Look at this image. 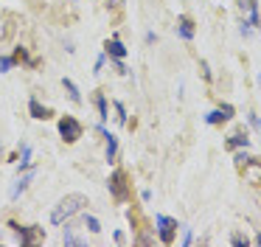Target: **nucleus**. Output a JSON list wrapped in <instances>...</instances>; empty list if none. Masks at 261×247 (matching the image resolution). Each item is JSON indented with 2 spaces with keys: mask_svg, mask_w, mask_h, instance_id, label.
<instances>
[{
  "mask_svg": "<svg viewBox=\"0 0 261 247\" xmlns=\"http://www.w3.org/2000/svg\"><path fill=\"white\" fill-rule=\"evenodd\" d=\"M177 34H180L182 39H194V22H191V17L182 14L180 20H177Z\"/></svg>",
  "mask_w": 261,
  "mask_h": 247,
  "instance_id": "8",
  "label": "nucleus"
},
{
  "mask_svg": "<svg viewBox=\"0 0 261 247\" xmlns=\"http://www.w3.org/2000/svg\"><path fill=\"white\" fill-rule=\"evenodd\" d=\"M29 163H31V146L25 143V146H23V157H20V168H25Z\"/></svg>",
  "mask_w": 261,
  "mask_h": 247,
  "instance_id": "16",
  "label": "nucleus"
},
{
  "mask_svg": "<svg viewBox=\"0 0 261 247\" xmlns=\"http://www.w3.org/2000/svg\"><path fill=\"white\" fill-rule=\"evenodd\" d=\"M85 222H87V228H90V233H98V230H101V225H98L96 216H87Z\"/></svg>",
  "mask_w": 261,
  "mask_h": 247,
  "instance_id": "17",
  "label": "nucleus"
},
{
  "mask_svg": "<svg viewBox=\"0 0 261 247\" xmlns=\"http://www.w3.org/2000/svg\"><path fill=\"white\" fill-rule=\"evenodd\" d=\"M59 135H62L68 143H76V140L82 138V124L76 121L73 115H65L62 121H59Z\"/></svg>",
  "mask_w": 261,
  "mask_h": 247,
  "instance_id": "3",
  "label": "nucleus"
},
{
  "mask_svg": "<svg viewBox=\"0 0 261 247\" xmlns=\"http://www.w3.org/2000/svg\"><path fill=\"white\" fill-rule=\"evenodd\" d=\"M255 244H261V233H258V236H255Z\"/></svg>",
  "mask_w": 261,
  "mask_h": 247,
  "instance_id": "22",
  "label": "nucleus"
},
{
  "mask_svg": "<svg viewBox=\"0 0 261 247\" xmlns=\"http://www.w3.org/2000/svg\"><path fill=\"white\" fill-rule=\"evenodd\" d=\"M101 132H104V138H107V160L113 163V160H115V155H118V138H115L113 132H107L104 127H101Z\"/></svg>",
  "mask_w": 261,
  "mask_h": 247,
  "instance_id": "9",
  "label": "nucleus"
},
{
  "mask_svg": "<svg viewBox=\"0 0 261 247\" xmlns=\"http://www.w3.org/2000/svg\"><path fill=\"white\" fill-rule=\"evenodd\" d=\"M194 236H191V228H186V236H182V244H191Z\"/></svg>",
  "mask_w": 261,
  "mask_h": 247,
  "instance_id": "21",
  "label": "nucleus"
},
{
  "mask_svg": "<svg viewBox=\"0 0 261 247\" xmlns=\"http://www.w3.org/2000/svg\"><path fill=\"white\" fill-rule=\"evenodd\" d=\"M154 225H158V236L163 244H171L177 236V219L171 216H154Z\"/></svg>",
  "mask_w": 261,
  "mask_h": 247,
  "instance_id": "2",
  "label": "nucleus"
},
{
  "mask_svg": "<svg viewBox=\"0 0 261 247\" xmlns=\"http://www.w3.org/2000/svg\"><path fill=\"white\" fill-rule=\"evenodd\" d=\"M107 185H110V194H113L118 202H124L126 196H129V188H126V174L121 171V168L110 174V183Z\"/></svg>",
  "mask_w": 261,
  "mask_h": 247,
  "instance_id": "4",
  "label": "nucleus"
},
{
  "mask_svg": "<svg viewBox=\"0 0 261 247\" xmlns=\"http://www.w3.org/2000/svg\"><path fill=\"white\" fill-rule=\"evenodd\" d=\"M62 241H65V244H82L85 239H82V236H76V233H73V228H65V236H62Z\"/></svg>",
  "mask_w": 261,
  "mask_h": 247,
  "instance_id": "15",
  "label": "nucleus"
},
{
  "mask_svg": "<svg viewBox=\"0 0 261 247\" xmlns=\"http://www.w3.org/2000/svg\"><path fill=\"white\" fill-rule=\"evenodd\" d=\"M29 110H31V115H34V118H42V121L54 115V112L48 110V107H42V104H40V101H37V98H31V101H29Z\"/></svg>",
  "mask_w": 261,
  "mask_h": 247,
  "instance_id": "10",
  "label": "nucleus"
},
{
  "mask_svg": "<svg viewBox=\"0 0 261 247\" xmlns=\"http://www.w3.org/2000/svg\"><path fill=\"white\" fill-rule=\"evenodd\" d=\"M233 160H236V168H239V171H244V168H247L250 163L255 160V157H250L247 152H236V157H233Z\"/></svg>",
  "mask_w": 261,
  "mask_h": 247,
  "instance_id": "12",
  "label": "nucleus"
},
{
  "mask_svg": "<svg viewBox=\"0 0 261 247\" xmlns=\"http://www.w3.org/2000/svg\"><path fill=\"white\" fill-rule=\"evenodd\" d=\"M104 48H107V54L113 56V59H124V56H126V48H124V42H121V39H107V42H104Z\"/></svg>",
  "mask_w": 261,
  "mask_h": 247,
  "instance_id": "7",
  "label": "nucleus"
},
{
  "mask_svg": "<svg viewBox=\"0 0 261 247\" xmlns=\"http://www.w3.org/2000/svg\"><path fill=\"white\" fill-rule=\"evenodd\" d=\"M96 107H98V118H101V124L107 121V98H104V93L96 95Z\"/></svg>",
  "mask_w": 261,
  "mask_h": 247,
  "instance_id": "14",
  "label": "nucleus"
},
{
  "mask_svg": "<svg viewBox=\"0 0 261 247\" xmlns=\"http://www.w3.org/2000/svg\"><path fill=\"white\" fill-rule=\"evenodd\" d=\"M258 90H261V76H258Z\"/></svg>",
  "mask_w": 261,
  "mask_h": 247,
  "instance_id": "23",
  "label": "nucleus"
},
{
  "mask_svg": "<svg viewBox=\"0 0 261 247\" xmlns=\"http://www.w3.org/2000/svg\"><path fill=\"white\" fill-rule=\"evenodd\" d=\"M227 149H236V146H244V149H247V146H250V135H247V129H236V132H233L230 135V138H227Z\"/></svg>",
  "mask_w": 261,
  "mask_h": 247,
  "instance_id": "6",
  "label": "nucleus"
},
{
  "mask_svg": "<svg viewBox=\"0 0 261 247\" xmlns=\"http://www.w3.org/2000/svg\"><path fill=\"white\" fill-rule=\"evenodd\" d=\"M230 244H236V247H242V244H247V236H242V233H233V239H230Z\"/></svg>",
  "mask_w": 261,
  "mask_h": 247,
  "instance_id": "19",
  "label": "nucleus"
},
{
  "mask_svg": "<svg viewBox=\"0 0 261 247\" xmlns=\"http://www.w3.org/2000/svg\"><path fill=\"white\" fill-rule=\"evenodd\" d=\"M233 112H236V110H233V104H219L216 110H211L208 115H205V121H208L211 127H216V124L230 121V118H233Z\"/></svg>",
  "mask_w": 261,
  "mask_h": 247,
  "instance_id": "5",
  "label": "nucleus"
},
{
  "mask_svg": "<svg viewBox=\"0 0 261 247\" xmlns=\"http://www.w3.org/2000/svg\"><path fill=\"white\" fill-rule=\"evenodd\" d=\"M9 67H12V59L9 56H0V73H6Z\"/></svg>",
  "mask_w": 261,
  "mask_h": 247,
  "instance_id": "20",
  "label": "nucleus"
},
{
  "mask_svg": "<svg viewBox=\"0 0 261 247\" xmlns=\"http://www.w3.org/2000/svg\"><path fill=\"white\" fill-rule=\"evenodd\" d=\"M115 112H118V124H126V110L121 101H115Z\"/></svg>",
  "mask_w": 261,
  "mask_h": 247,
  "instance_id": "18",
  "label": "nucleus"
},
{
  "mask_svg": "<svg viewBox=\"0 0 261 247\" xmlns=\"http://www.w3.org/2000/svg\"><path fill=\"white\" fill-rule=\"evenodd\" d=\"M62 84H65V90H68L70 101H76V104H79V101H82V93H79V87H76V84L70 82V79H62Z\"/></svg>",
  "mask_w": 261,
  "mask_h": 247,
  "instance_id": "13",
  "label": "nucleus"
},
{
  "mask_svg": "<svg viewBox=\"0 0 261 247\" xmlns=\"http://www.w3.org/2000/svg\"><path fill=\"white\" fill-rule=\"evenodd\" d=\"M85 205H87V196L85 194H68V196H62V200L57 202V208L51 211V222L54 225H65L70 216H76V213H79Z\"/></svg>",
  "mask_w": 261,
  "mask_h": 247,
  "instance_id": "1",
  "label": "nucleus"
},
{
  "mask_svg": "<svg viewBox=\"0 0 261 247\" xmlns=\"http://www.w3.org/2000/svg\"><path fill=\"white\" fill-rule=\"evenodd\" d=\"M31 177H34V171H29V174H25V177H20V180H17V185H14V188H12V194H9V196H12V200H17V196L23 194L25 188H29Z\"/></svg>",
  "mask_w": 261,
  "mask_h": 247,
  "instance_id": "11",
  "label": "nucleus"
}]
</instances>
